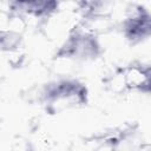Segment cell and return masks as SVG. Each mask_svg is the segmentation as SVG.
I'll use <instances>...</instances> for the list:
<instances>
[{
	"mask_svg": "<svg viewBox=\"0 0 151 151\" xmlns=\"http://www.w3.org/2000/svg\"><path fill=\"white\" fill-rule=\"evenodd\" d=\"M87 100L88 90L86 85L73 78H63L48 83L41 93L42 105L50 113L81 107L87 104Z\"/></svg>",
	"mask_w": 151,
	"mask_h": 151,
	"instance_id": "cell-1",
	"label": "cell"
},
{
	"mask_svg": "<svg viewBox=\"0 0 151 151\" xmlns=\"http://www.w3.org/2000/svg\"><path fill=\"white\" fill-rule=\"evenodd\" d=\"M101 53V46L97 35L84 27H74L65 39L58 52L57 59H71L87 61L97 59Z\"/></svg>",
	"mask_w": 151,
	"mask_h": 151,
	"instance_id": "cell-2",
	"label": "cell"
},
{
	"mask_svg": "<svg viewBox=\"0 0 151 151\" xmlns=\"http://www.w3.org/2000/svg\"><path fill=\"white\" fill-rule=\"evenodd\" d=\"M125 39L137 45L151 38V12L143 5H132L122 24Z\"/></svg>",
	"mask_w": 151,
	"mask_h": 151,
	"instance_id": "cell-3",
	"label": "cell"
},
{
	"mask_svg": "<svg viewBox=\"0 0 151 151\" xmlns=\"http://www.w3.org/2000/svg\"><path fill=\"white\" fill-rule=\"evenodd\" d=\"M124 87L151 96V65L132 64L120 71Z\"/></svg>",
	"mask_w": 151,
	"mask_h": 151,
	"instance_id": "cell-4",
	"label": "cell"
},
{
	"mask_svg": "<svg viewBox=\"0 0 151 151\" xmlns=\"http://www.w3.org/2000/svg\"><path fill=\"white\" fill-rule=\"evenodd\" d=\"M12 6L19 12L42 18L53 14L59 5L58 0H11Z\"/></svg>",
	"mask_w": 151,
	"mask_h": 151,
	"instance_id": "cell-5",
	"label": "cell"
}]
</instances>
